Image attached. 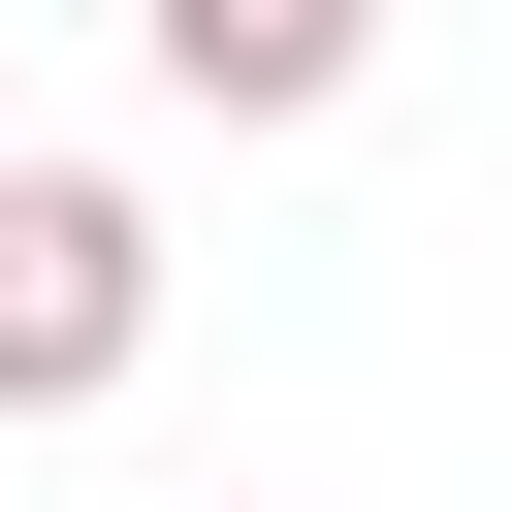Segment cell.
I'll return each mask as SVG.
<instances>
[{
  "label": "cell",
  "instance_id": "1",
  "mask_svg": "<svg viewBox=\"0 0 512 512\" xmlns=\"http://www.w3.org/2000/svg\"><path fill=\"white\" fill-rule=\"evenodd\" d=\"M128 352H160V224L96 160H0V416H96Z\"/></svg>",
  "mask_w": 512,
  "mask_h": 512
},
{
  "label": "cell",
  "instance_id": "2",
  "mask_svg": "<svg viewBox=\"0 0 512 512\" xmlns=\"http://www.w3.org/2000/svg\"><path fill=\"white\" fill-rule=\"evenodd\" d=\"M128 32H160V96H192V128H320V96L384 64V0H128Z\"/></svg>",
  "mask_w": 512,
  "mask_h": 512
},
{
  "label": "cell",
  "instance_id": "3",
  "mask_svg": "<svg viewBox=\"0 0 512 512\" xmlns=\"http://www.w3.org/2000/svg\"><path fill=\"white\" fill-rule=\"evenodd\" d=\"M0 160H32V128H0Z\"/></svg>",
  "mask_w": 512,
  "mask_h": 512
}]
</instances>
